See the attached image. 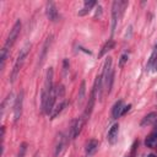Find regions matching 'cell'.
<instances>
[{"label": "cell", "instance_id": "obj_18", "mask_svg": "<svg viewBox=\"0 0 157 157\" xmlns=\"http://www.w3.org/2000/svg\"><path fill=\"white\" fill-rule=\"evenodd\" d=\"M156 61H157V44H156V47H155V49H153V52H152V54H151V56L148 59L147 69H152V66H153V64Z\"/></svg>", "mask_w": 157, "mask_h": 157}, {"label": "cell", "instance_id": "obj_15", "mask_svg": "<svg viewBox=\"0 0 157 157\" xmlns=\"http://www.w3.org/2000/svg\"><path fill=\"white\" fill-rule=\"evenodd\" d=\"M50 42H52V37L47 38V40H45V42H44V44H43L42 54H40V56H39V65H42V64H43V60H44V58H45L47 50H48V48H49V45H50Z\"/></svg>", "mask_w": 157, "mask_h": 157}, {"label": "cell", "instance_id": "obj_16", "mask_svg": "<svg viewBox=\"0 0 157 157\" xmlns=\"http://www.w3.org/2000/svg\"><path fill=\"white\" fill-rule=\"evenodd\" d=\"M66 107V102L65 101H63L61 103H59L54 109H53V112H52V114H50V118L52 119H54V118H56L58 117V114H60L63 110H64V108Z\"/></svg>", "mask_w": 157, "mask_h": 157}, {"label": "cell", "instance_id": "obj_14", "mask_svg": "<svg viewBox=\"0 0 157 157\" xmlns=\"http://www.w3.org/2000/svg\"><path fill=\"white\" fill-rule=\"evenodd\" d=\"M94 5H96V1H93V0H86L83 7L81 9V11H78V16H85L86 13H88Z\"/></svg>", "mask_w": 157, "mask_h": 157}, {"label": "cell", "instance_id": "obj_10", "mask_svg": "<svg viewBox=\"0 0 157 157\" xmlns=\"http://www.w3.org/2000/svg\"><path fill=\"white\" fill-rule=\"evenodd\" d=\"M97 150H98V141L97 140H90L88 142H87V145H86V153H87V156L90 157V156H93L96 152H97Z\"/></svg>", "mask_w": 157, "mask_h": 157}, {"label": "cell", "instance_id": "obj_8", "mask_svg": "<svg viewBox=\"0 0 157 157\" xmlns=\"http://www.w3.org/2000/svg\"><path fill=\"white\" fill-rule=\"evenodd\" d=\"M45 12H47V17H48L52 22L58 21V18H59V13H58L56 6H55V4H54L53 1H48V2H47Z\"/></svg>", "mask_w": 157, "mask_h": 157}, {"label": "cell", "instance_id": "obj_22", "mask_svg": "<svg viewBox=\"0 0 157 157\" xmlns=\"http://www.w3.org/2000/svg\"><path fill=\"white\" fill-rule=\"evenodd\" d=\"M126 61H128V54H123V55L120 56V60H119V66L123 67Z\"/></svg>", "mask_w": 157, "mask_h": 157}, {"label": "cell", "instance_id": "obj_25", "mask_svg": "<svg viewBox=\"0 0 157 157\" xmlns=\"http://www.w3.org/2000/svg\"><path fill=\"white\" fill-rule=\"evenodd\" d=\"M148 157H156L155 155H148Z\"/></svg>", "mask_w": 157, "mask_h": 157}, {"label": "cell", "instance_id": "obj_12", "mask_svg": "<svg viewBox=\"0 0 157 157\" xmlns=\"http://www.w3.org/2000/svg\"><path fill=\"white\" fill-rule=\"evenodd\" d=\"M145 145H146L147 147H151V148H153V147L157 146V130H155L151 135H148V136L146 137Z\"/></svg>", "mask_w": 157, "mask_h": 157}, {"label": "cell", "instance_id": "obj_2", "mask_svg": "<svg viewBox=\"0 0 157 157\" xmlns=\"http://www.w3.org/2000/svg\"><path fill=\"white\" fill-rule=\"evenodd\" d=\"M54 91V85H53V69L49 67L45 75V82H44V87L42 90V110H45L47 107V102L52 94V92Z\"/></svg>", "mask_w": 157, "mask_h": 157}, {"label": "cell", "instance_id": "obj_1", "mask_svg": "<svg viewBox=\"0 0 157 157\" xmlns=\"http://www.w3.org/2000/svg\"><path fill=\"white\" fill-rule=\"evenodd\" d=\"M113 77H114V72L112 70V58L108 56L104 61L103 71H102V75H101V88L98 91L99 98L102 97V91L103 90H105V92L109 93L112 83H113Z\"/></svg>", "mask_w": 157, "mask_h": 157}, {"label": "cell", "instance_id": "obj_3", "mask_svg": "<svg viewBox=\"0 0 157 157\" xmlns=\"http://www.w3.org/2000/svg\"><path fill=\"white\" fill-rule=\"evenodd\" d=\"M29 48H31V44L28 43V44H26V45L20 50V54H18V56H17V59H16V63H15V65H13V69H12V71H11V76H10V81H11V82H15V81H16V78H17V76H18V72H20V70H21V67H22V64H23V61H25V59H26V56H27V54H28V52H29Z\"/></svg>", "mask_w": 157, "mask_h": 157}, {"label": "cell", "instance_id": "obj_11", "mask_svg": "<svg viewBox=\"0 0 157 157\" xmlns=\"http://www.w3.org/2000/svg\"><path fill=\"white\" fill-rule=\"evenodd\" d=\"M157 123V113L152 112L150 114H147L142 120H141V126H147V125H152Z\"/></svg>", "mask_w": 157, "mask_h": 157}, {"label": "cell", "instance_id": "obj_4", "mask_svg": "<svg viewBox=\"0 0 157 157\" xmlns=\"http://www.w3.org/2000/svg\"><path fill=\"white\" fill-rule=\"evenodd\" d=\"M20 31H21V21H20V20H17V21L15 22L13 27H12V28H11V31H10V34H9V37H7V39H6V42H5L4 47H2V50L7 52V53L10 52V49L12 48L13 43L16 42V39H17V37H18V34H20Z\"/></svg>", "mask_w": 157, "mask_h": 157}, {"label": "cell", "instance_id": "obj_17", "mask_svg": "<svg viewBox=\"0 0 157 157\" xmlns=\"http://www.w3.org/2000/svg\"><path fill=\"white\" fill-rule=\"evenodd\" d=\"M113 48H114V40H112V39H110V40H108V42L103 45V48H102V50L99 52V55H98V56H99V58H102L105 53H108V52H109L110 49H113Z\"/></svg>", "mask_w": 157, "mask_h": 157}, {"label": "cell", "instance_id": "obj_6", "mask_svg": "<svg viewBox=\"0 0 157 157\" xmlns=\"http://www.w3.org/2000/svg\"><path fill=\"white\" fill-rule=\"evenodd\" d=\"M22 103H23V92L21 91L18 93V96L16 97L15 103H13V120H15V123L21 118V114H22Z\"/></svg>", "mask_w": 157, "mask_h": 157}, {"label": "cell", "instance_id": "obj_21", "mask_svg": "<svg viewBox=\"0 0 157 157\" xmlns=\"http://www.w3.org/2000/svg\"><path fill=\"white\" fill-rule=\"evenodd\" d=\"M26 144L23 142L21 146H20V151H18V155H17V157H25V153H26Z\"/></svg>", "mask_w": 157, "mask_h": 157}, {"label": "cell", "instance_id": "obj_7", "mask_svg": "<svg viewBox=\"0 0 157 157\" xmlns=\"http://www.w3.org/2000/svg\"><path fill=\"white\" fill-rule=\"evenodd\" d=\"M66 142H67V140H66L65 135L60 132L58 135V137H56V141H55V147H54V156L55 157H58L59 155H61V152L64 151V148L66 146Z\"/></svg>", "mask_w": 157, "mask_h": 157}, {"label": "cell", "instance_id": "obj_9", "mask_svg": "<svg viewBox=\"0 0 157 157\" xmlns=\"http://www.w3.org/2000/svg\"><path fill=\"white\" fill-rule=\"evenodd\" d=\"M118 134H119V125L118 124H114L109 131H108V141L110 145H114L118 140Z\"/></svg>", "mask_w": 157, "mask_h": 157}, {"label": "cell", "instance_id": "obj_24", "mask_svg": "<svg viewBox=\"0 0 157 157\" xmlns=\"http://www.w3.org/2000/svg\"><path fill=\"white\" fill-rule=\"evenodd\" d=\"M67 69H69V61H67V59H65V60H64V71L66 72Z\"/></svg>", "mask_w": 157, "mask_h": 157}, {"label": "cell", "instance_id": "obj_19", "mask_svg": "<svg viewBox=\"0 0 157 157\" xmlns=\"http://www.w3.org/2000/svg\"><path fill=\"white\" fill-rule=\"evenodd\" d=\"M85 92H86V88H85V81L81 82V86H80V93H78V98H77V104L81 105L83 99H85Z\"/></svg>", "mask_w": 157, "mask_h": 157}, {"label": "cell", "instance_id": "obj_5", "mask_svg": "<svg viewBox=\"0 0 157 157\" xmlns=\"http://www.w3.org/2000/svg\"><path fill=\"white\" fill-rule=\"evenodd\" d=\"M85 120H86V119H85L83 117L72 120L71 126H70V130H69V137H70L71 140H75V139L80 135V132H81V130H82V126H83V124H85Z\"/></svg>", "mask_w": 157, "mask_h": 157}, {"label": "cell", "instance_id": "obj_13", "mask_svg": "<svg viewBox=\"0 0 157 157\" xmlns=\"http://www.w3.org/2000/svg\"><path fill=\"white\" fill-rule=\"evenodd\" d=\"M121 110H123V102L121 101H118L115 102V104L113 105L112 108V118L113 119H117L121 115Z\"/></svg>", "mask_w": 157, "mask_h": 157}, {"label": "cell", "instance_id": "obj_20", "mask_svg": "<svg viewBox=\"0 0 157 157\" xmlns=\"http://www.w3.org/2000/svg\"><path fill=\"white\" fill-rule=\"evenodd\" d=\"M54 92H55L56 98H63L64 94H65V88H64L63 85H56V86L54 87Z\"/></svg>", "mask_w": 157, "mask_h": 157}, {"label": "cell", "instance_id": "obj_23", "mask_svg": "<svg viewBox=\"0 0 157 157\" xmlns=\"http://www.w3.org/2000/svg\"><path fill=\"white\" fill-rule=\"evenodd\" d=\"M130 108H131V104H128V105L123 107V110H121V115H124L125 113H128V112L130 110Z\"/></svg>", "mask_w": 157, "mask_h": 157}]
</instances>
